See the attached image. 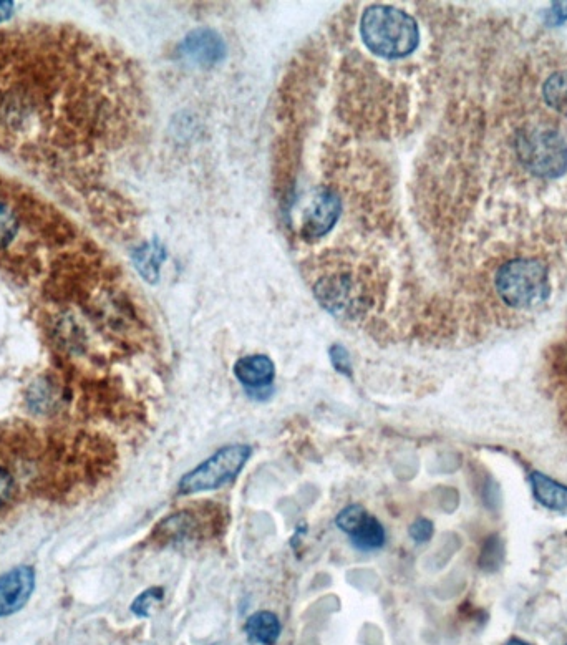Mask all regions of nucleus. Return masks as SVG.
<instances>
[{"instance_id": "nucleus-15", "label": "nucleus", "mask_w": 567, "mask_h": 645, "mask_svg": "<svg viewBox=\"0 0 567 645\" xmlns=\"http://www.w3.org/2000/svg\"><path fill=\"white\" fill-rule=\"evenodd\" d=\"M19 231V218L9 204L0 201V249L7 248Z\"/></svg>"}, {"instance_id": "nucleus-9", "label": "nucleus", "mask_w": 567, "mask_h": 645, "mask_svg": "<svg viewBox=\"0 0 567 645\" xmlns=\"http://www.w3.org/2000/svg\"><path fill=\"white\" fill-rule=\"evenodd\" d=\"M531 490L536 500L548 510L567 513V486L561 485L559 481L534 471L531 473Z\"/></svg>"}, {"instance_id": "nucleus-21", "label": "nucleus", "mask_w": 567, "mask_h": 645, "mask_svg": "<svg viewBox=\"0 0 567 645\" xmlns=\"http://www.w3.org/2000/svg\"><path fill=\"white\" fill-rule=\"evenodd\" d=\"M500 548L501 544L498 539H488V544H486L485 549H483V554H481L480 559L481 566H483V568L488 569V571L495 569L493 564L500 563V558H496V551H500Z\"/></svg>"}, {"instance_id": "nucleus-1", "label": "nucleus", "mask_w": 567, "mask_h": 645, "mask_svg": "<svg viewBox=\"0 0 567 645\" xmlns=\"http://www.w3.org/2000/svg\"><path fill=\"white\" fill-rule=\"evenodd\" d=\"M360 34L372 54L387 60L405 59L420 44V30L412 15L388 5H372L365 10Z\"/></svg>"}, {"instance_id": "nucleus-4", "label": "nucleus", "mask_w": 567, "mask_h": 645, "mask_svg": "<svg viewBox=\"0 0 567 645\" xmlns=\"http://www.w3.org/2000/svg\"><path fill=\"white\" fill-rule=\"evenodd\" d=\"M251 455V447L244 443H234L221 448L181 478L178 493L196 495L203 491L218 490L228 483H233L243 471Z\"/></svg>"}, {"instance_id": "nucleus-22", "label": "nucleus", "mask_w": 567, "mask_h": 645, "mask_svg": "<svg viewBox=\"0 0 567 645\" xmlns=\"http://www.w3.org/2000/svg\"><path fill=\"white\" fill-rule=\"evenodd\" d=\"M549 24L559 25L564 24L567 20V2H556L553 4V7L549 9L548 15H546Z\"/></svg>"}, {"instance_id": "nucleus-18", "label": "nucleus", "mask_w": 567, "mask_h": 645, "mask_svg": "<svg viewBox=\"0 0 567 645\" xmlns=\"http://www.w3.org/2000/svg\"><path fill=\"white\" fill-rule=\"evenodd\" d=\"M330 362L334 369L344 377H352V360H350L349 350L344 345L334 344L329 350Z\"/></svg>"}, {"instance_id": "nucleus-3", "label": "nucleus", "mask_w": 567, "mask_h": 645, "mask_svg": "<svg viewBox=\"0 0 567 645\" xmlns=\"http://www.w3.org/2000/svg\"><path fill=\"white\" fill-rule=\"evenodd\" d=\"M521 165L538 178H559L567 171V143L549 128L521 130L514 143Z\"/></svg>"}, {"instance_id": "nucleus-17", "label": "nucleus", "mask_w": 567, "mask_h": 645, "mask_svg": "<svg viewBox=\"0 0 567 645\" xmlns=\"http://www.w3.org/2000/svg\"><path fill=\"white\" fill-rule=\"evenodd\" d=\"M367 511L360 505H350L344 510L340 511L337 518H335V526L344 531V533L352 534L355 529L359 528L360 523L367 518Z\"/></svg>"}, {"instance_id": "nucleus-14", "label": "nucleus", "mask_w": 567, "mask_h": 645, "mask_svg": "<svg viewBox=\"0 0 567 645\" xmlns=\"http://www.w3.org/2000/svg\"><path fill=\"white\" fill-rule=\"evenodd\" d=\"M543 97L554 112L567 117V72L554 73L546 80Z\"/></svg>"}, {"instance_id": "nucleus-10", "label": "nucleus", "mask_w": 567, "mask_h": 645, "mask_svg": "<svg viewBox=\"0 0 567 645\" xmlns=\"http://www.w3.org/2000/svg\"><path fill=\"white\" fill-rule=\"evenodd\" d=\"M244 632L252 644L276 645L282 632L281 619L271 611H259L244 624Z\"/></svg>"}, {"instance_id": "nucleus-12", "label": "nucleus", "mask_w": 567, "mask_h": 645, "mask_svg": "<svg viewBox=\"0 0 567 645\" xmlns=\"http://www.w3.org/2000/svg\"><path fill=\"white\" fill-rule=\"evenodd\" d=\"M198 531V521L191 511H180L160 524L158 533L171 541L191 538Z\"/></svg>"}, {"instance_id": "nucleus-20", "label": "nucleus", "mask_w": 567, "mask_h": 645, "mask_svg": "<svg viewBox=\"0 0 567 645\" xmlns=\"http://www.w3.org/2000/svg\"><path fill=\"white\" fill-rule=\"evenodd\" d=\"M15 491L14 476L10 475L9 471L0 466V508L7 505Z\"/></svg>"}, {"instance_id": "nucleus-7", "label": "nucleus", "mask_w": 567, "mask_h": 645, "mask_svg": "<svg viewBox=\"0 0 567 645\" xmlns=\"http://www.w3.org/2000/svg\"><path fill=\"white\" fill-rule=\"evenodd\" d=\"M181 52L193 60L194 64L216 65L226 57V44L223 37L211 29L194 30L181 45Z\"/></svg>"}, {"instance_id": "nucleus-13", "label": "nucleus", "mask_w": 567, "mask_h": 645, "mask_svg": "<svg viewBox=\"0 0 567 645\" xmlns=\"http://www.w3.org/2000/svg\"><path fill=\"white\" fill-rule=\"evenodd\" d=\"M165 258V248L161 244H146L135 253L136 269L141 272V276L145 277L146 281L155 282Z\"/></svg>"}, {"instance_id": "nucleus-6", "label": "nucleus", "mask_w": 567, "mask_h": 645, "mask_svg": "<svg viewBox=\"0 0 567 645\" xmlns=\"http://www.w3.org/2000/svg\"><path fill=\"white\" fill-rule=\"evenodd\" d=\"M34 589L35 571L30 566H17L0 574V617L19 612L29 602Z\"/></svg>"}, {"instance_id": "nucleus-11", "label": "nucleus", "mask_w": 567, "mask_h": 645, "mask_svg": "<svg viewBox=\"0 0 567 645\" xmlns=\"http://www.w3.org/2000/svg\"><path fill=\"white\" fill-rule=\"evenodd\" d=\"M350 543L354 544L355 549L372 553L377 549H382L387 543V533L383 524L375 516L367 515V518L360 523L359 528L354 533L349 534Z\"/></svg>"}, {"instance_id": "nucleus-24", "label": "nucleus", "mask_w": 567, "mask_h": 645, "mask_svg": "<svg viewBox=\"0 0 567 645\" xmlns=\"http://www.w3.org/2000/svg\"><path fill=\"white\" fill-rule=\"evenodd\" d=\"M504 645H533L529 644V642L523 641V639H518V637H514V639H509L508 642Z\"/></svg>"}, {"instance_id": "nucleus-5", "label": "nucleus", "mask_w": 567, "mask_h": 645, "mask_svg": "<svg viewBox=\"0 0 567 645\" xmlns=\"http://www.w3.org/2000/svg\"><path fill=\"white\" fill-rule=\"evenodd\" d=\"M340 199L334 191L320 188L312 196L302 216V234L309 239H319L334 229L340 216Z\"/></svg>"}, {"instance_id": "nucleus-2", "label": "nucleus", "mask_w": 567, "mask_h": 645, "mask_svg": "<svg viewBox=\"0 0 567 645\" xmlns=\"http://www.w3.org/2000/svg\"><path fill=\"white\" fill-rule=\"evenodd\" d=\"M495 287L498 297L511 309H534L551 296L548 266L539 259H511L496 271Z\"/></svg>"}, {"instance_id": "nucleus-23", "label": "nucleus", "mask_w": 567, "mask_h": 645, "mask_svg": "<svg viewBox=\"0 0 567 645\" xmlns=\"http://www.w3.org/2000/svg\"><path fill=\"white\" fill-rule=\"evenodd\" d=\"M12 7H14L12 2H0V22L9 19L10 14H12Z\"/></svg>"}, {"instance_id": "nucleus-16", "label": "nucleus", "mask_w": 567, "mask_h": 645, "mask_svg": "<svg viewBox=\"0 0 567 645\" xmlns=\"http://www.w3.org/2000/svg\"><path fill=\"white\" fill-rule=\"evenodd\" d=\"M165 599V589L160 586L150 587L145 592H141L131 604V612L138 617L150 616L151 609L155 604H160Z\"/></svg>"}, {"instance_id": "nucleus-8", "label": "nucleus", "mask_w": 567, "mask_h": 645, "mask_svg": "<svg viewBox=\"0 0 567 645\" xmlns=\"http://www.w3.org/2000/svg\"><path fill=\"white\" fill-rule=\"evenodd\" d=\"M234 375L249 393L261 392L271 387L276 377V367L267 355H248L234 364Z\"/></svg>"}, {"instance_id": "nucleus-19", "label": "nucleus", "mask_w": 567, "mask_h": 645, "mask_svg": "<svg viewBox=\"0 0 567 645\" xmlns=\"http://www.w3.org/2000/svg\"><path fill=\"white\" fill-rule=\"evenodd\" d=\"M410 538L417 544L428 543L433 536V523L430 519L420 518L408 528Z\"/></svg>"}]
</instances>
